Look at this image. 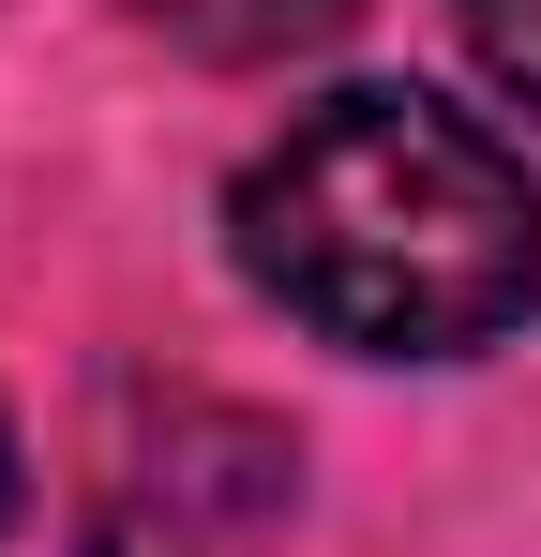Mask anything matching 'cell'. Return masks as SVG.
<instances>
[{
  "mask_svg": "<svg viewBox=\"0 0 541 557\" xmlns=\"http://www.w3.org/2000/svg\"><path fill=\"white\" fill-rule=\"evenodd\" d=\"M466 46H481V76L541 121V0H466Z\"/></svg>",
  "mask_w": 541,
  "mask_h": 557,
  "instance_id": "3",
  "label": "cell"
},
{
  "mask_svg": "<svg viewBox=\"0 0 541 557\" xmlns=\"http://www.w3.org/2000/svg\"><path fill=\"white\" fill-rule=\"evenodd\" d=\"M226 242H241L256 301H286L316 347H361V362H481L541 301L527 151L406 76L316 91L241 166Z\"/></svg>",
  "mask_w": 541,
  "mask_h": 557,
  "instance_id": "1",
  "label": "cell"
},
{
  "mask_svg": "<svg viewBox=\"0 0 541 557\" xmlns=\"http://www.w3.org/2000/svg\"><path fill=\"white\" fill-rule=\"evenodd\" d=\"M0 512H15V437H0Z\"/></svg>",
  "mask_w": 541,
  "mask_h": 557,
  "instance_id": "4",
  "label": "cell"
},
{
  "mask_svg": "<svg viewBox=\"0 0 541 557\" xmlns=\"http://www.w3.org/2000/svg\"><path fill=\"white\" fill-rule=\"evenodd\" d=\"M151 30H166L180 61H226V76H256V61H301V46H331L361 0H136Z\"/></svg>",
  "mask_w": 541,
  "mask_h": 557,
  "instance_id": "2",
  "label": "cell"
}]
</instances>
